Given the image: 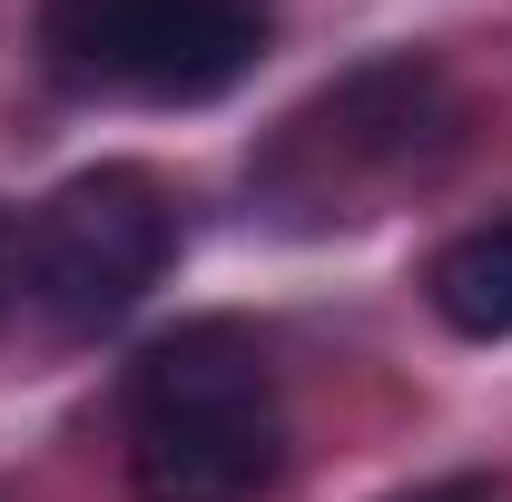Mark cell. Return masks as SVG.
I'll return each instance as SVG.
<instances>
[{
  "label": "cell",
  "instance_id": "6da1fadb",
  "mask_svg": "<svg viewBox=\"0 0 512 502\" xmlns=\"http://www.w3.org/2000/svg\"><path fill=\"white\" fill-rule=\"evenodd\" d=\"M286 473V404L266 345L197 315L128 365V493L138 502H256Z\"/></svg>",
  "mask_w": 512,
  "mask_h": 502
},
{
  "label": "cell",
  "instance_id": "3957f363",
  "mask_svg": "<svg viewBox=\"0 0 512 502\" xmlns=\"http://www.w3.org/2000/svg\"><path fill=\"white\" fill-rule=\"evenodd\" d=\"M168 256H178L168 188L109 158V168H79L69 188H50V207L30 217V247H20V286L60 335H99L168 276Z\"/></svg>",
  "mask_w": 512,
  "mask_h": 502
},
{
  "label": "cell",
  "instance_id": "5b68a950",
  "mask_svg": "<svg viewBox=\"0 0 512 502\" xmlns=\"http://www.w3.org/2000/svg\"><path fill=\"white\" fill-rule=\"evenodd\" d=\"M424 296H434V315H444L453 335L503 345V335H512V217L453 237V247L434 256V276H424Z\"/></svg>",
  "mask_w": 512,
  "mask_h": 502
},
{
  "label": "cell",
  "instance_id": "277c9868",
  "mask_svg": "<svg viewBox=\"0 0 512 502\" xmlns=\"http://www.w3.org/2000/svg\"><path fill=\"white\" fill-rule=\"evenodd\" d=\"M453 128H463V109H453L444 69L434 60H384V69H355L345 89H325L306 119L286 128V148L306 158V148H325V178L306 197H345V188H404V178H434L453 148Z\"/></svg>",
  "mask_w": 512,
  "mask_h": 502
},
{
  "label": "cell",
  "instance_id": "52a82bcc",
  "mask_svg": "<svg viewBox=\"0 0 512 502\" xmlns=\"http://www.w3.org/2000/svg\"><path fill=\"white\" fill-rule=\"evenodd\" d=\"M424 502H483V493H473V483H453V493H424Z\"/></svg>",
  "mask_w": 512,
  "mask_h": 502
},
{
  "label": "cell",
  "instance_id": "7a4b0ae2",
  "mask_svg": "<svg viewBox=\"0 0 512 502\" xmlns=\"http://www.w3.org/2000/svg\"><path fill=\"white\" fill-rule=\"evenodd\" d=\"M276 0H50L40 50L69 89L148 109H207L266 60Z\"/></svg>",
  "mask_w": 512,
  "mask_h": 502
},
{
  "label": "cell",
  "instance_id": "8992f818",
  "mask_svg": "<svg viewBox=\"0 0 512 502\" xmlns=\"http://www.w3.org/2000/svg\"><path fill=\"white\" fill-rule=\"evenodd\" d=\"M0 296H10V217H0Z\"/></svg>",
  "mask_w": 512,
  "mask_h": 502
}]
</instances>
